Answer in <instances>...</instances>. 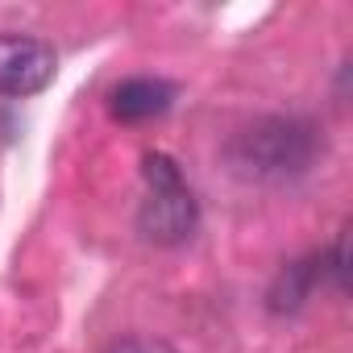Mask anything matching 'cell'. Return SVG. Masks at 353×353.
Segmentation results:
<instances>
[{
  "label": "cell",
  "instance_id": "6da1fadb",
  "mask_svg": "<svg viewBox=\"0 0 353 353\" xmlns=\"http://www.w3.org/2000/svg\"><path fill=\"white\" fill-rule=\"evenodd\" d=\"M229 158L237 174L262 183H283L303 174L316 158V129L295 117H266L250 129H241L229 145Z\"/></svg>",
  "mask_w": 353,
  "mask_h": 353
},
{
  "label": "cell",
  "instance_id": "7a4b0ae2",
  "mask_svg": "<svg viewBox=\"0 0 353 353\" xmlns=\"http://www.w3.org/2000/svg\"><path fill=\"white\" fill-rule=\"evenodd\" d=\"M141 174H145V200L137 212V229L154 241V245H179L196 233L200 208L196 196L183 179L179 162L170 154H145L141 158Z\"/></svg>",
  "mask_w": 353,
  "mask_h": 353
},
{
  "label": "cell",
  "instance_id": "3957f363",
  "mask_svg": "<svg viewBox=\"0 0 353 353\" xmlns=\"http://www.w3.org/2000/svg\"><path fill=\"white\" fill-rule=\"evenodd\" d=\"M59 71V54L46 38L34 34H0V96L26 100L50 88Z\"/></svg>",
  "mask_w": 353,
  "mask_h": 353
},
{
  "label": "cell",
  "instance_id": "277c9868",
  "mask_svg": "<svg viewBox=\"0 0 353 353\" xmlns=\"http://www.w3.org/2000/svg\"><path fill=\"white\" fill-rule=\"evenodd\" d=\"M174 104V83L166 79H154V75H133V79H121L108 96V112L125 125H141V121H154L162 117L166 108Z\"/></svg>",
  "mask_w": 353,
  "mask_h": 353
},
{
  "label": "cell",
  "instance_id": "5b68a950",
  "mask_svg": "<svg viewBox=\"0 0 353 353\" xmlns=\"http://www.w3.org/2000/svg\"><path fill=\"white\" fill-rule=\"evenodd\" d=\"M316 262H320V258L295 262V266H287V270L279 274V287L270 291V307H274V312H295V307L307 299V291H312V283H316Z\"/></svg>",
  "mask_w": 353,
  "mask_h": 353
},
{
  "label": "cell",
  "instance_id": "8992f818",
  "mask_svg": "<svg viewBox=\"0 0 353 353\" xmlns=\"http://www.w3.org/2000/svg\"><path fill=\"white\" fill-rule=\"evenodd\" d=\"M108 353H174L166 341H150V336H129L121 345H112Z\"/></svg>",
  "mask_w": 353,
  "mask_h": 353
}]
</instances>
